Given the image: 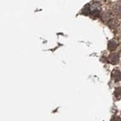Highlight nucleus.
I'll return each instance as SVG.
<instances>
[{
    "label": "nucleus",
    "mask_w": 121,
    "mask_h": 121,
    "mask_svg": "<svg viewBox=\"0 0 121 121\" xmlns=\"http://www.w3.org/2000/svg\"><path fill=\"white\" fill-rule=\"evenodd\" d=\"M111 77L112 79L115 82H118L121 80V72L118 69H114L111 73Z\"/></svg>",
    "instance_id": "f257e3e1"
},
{
    "label": "nucleus",
    "mask_w": 121,
    "mask_h": 121,
    "mask_svg": "<svg viewBox=\"0 0 121 121\" xmlns=\"http://www.w3.org/2000/svg\"><path fill=\"white\" fill-rule=\"evenodd\" d=\"M108 60L110 63H111L113 64H117L119 61V55L117 53H114V54L111 55L108 58Z\"/></svg>",
    "instance_id": "f03ea898"
},
{
    "label": "nucleus",
    "mask_w": 121,
    "mask_h": 121,
    "mask_svg": "<svg viewBox=\"0 0 121 121\" xmlns=\"http://www.w3.org/2000/svg\"><path fill=\"white\" fill-rule=\"evenodd\" d=\"M117 43H116V42L114 40H111L108 43V49L109 50H115V49L117 48Z\"/></svg>",
    "instance_id": "7ed1b4c3"
},
{
    "label": "nucleus",
    "mask_w": 121,
    "mask_h": 121,
    "mask_svg": "<svg viewBox=\"0 0 121 121\" xmlns=\"http://www.w3.org/2000/svg\"><path fill=\"white\" fill-rule=\"evenodd\" d=\"M114 95L117 99H120L121 98V89L117 88L114 91Z\"/></svg>",
    "instance_id": "20e7f679"
},
{
    "label": "nucleus",
    "mask_w": 121,
    "mask_h": 121,
    "mask_svg": "<svg viewBox=\"0 0 121 121\" xmlns=\"http://www.w3.org/2000/svg\"><path fill=\"white\" fill-rule=\"evenodd\" d=\"M112 121H121V119H120V117H119L114 116V117H113Z\"/></svg>",
    "instance_id": "39448f33"
}]
</instances>
